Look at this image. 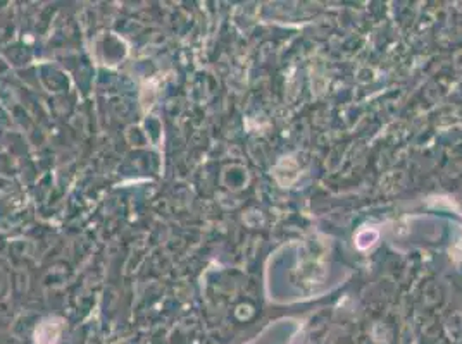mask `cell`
Segmentation results:
<instances>
[{
    "label": "cell",
    "mask_w": 462,
    "mask_h": 344,
    "mask_svg": "<svg viewBox=\"0 0 462 344\" xmlns=\"http://www.w3.org/2000/svg\"><path fill=\"white\" fill-rule=\"evenodd\" d=\"M59 331H61V320L50 319L45 320L37 329V343L38 344H56L59 339Z\"/></svg>",
    "instance_id": "cell-1"
}]
</instances>
